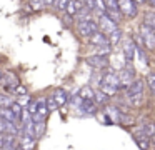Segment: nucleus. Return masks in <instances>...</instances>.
<instances>
[{"label":"nucleus","mask_w":155,"mask_h":150,"mask_svg":"<svg viewBox=\"0 0 155 150\" xmlns=\"http://www.w3.org/2000/svg\"><path fill=\"white\" fill-rule=\"evenodd\" d=\"M95 103H97L100 108H104L105 105H108V103L112 102V97L108 95V93H105L102 88H95V97H94Z\"/></svg>","instance_id":"obj_17"},{"label":"nucleus","mask_w":155,"mask_h":150,"mask_svg":"<svg viewBox=\"0 0 155 150\" xmlns=\"http://www.w3.org/2000/svg\"><path fill=\"white\" fill-rule=\"evenodd\" d=\"M137 127L140 128V132L145 133V135H147L150 140L155 137V120H152V118H142L140 122H138Z\"/></svg>","instance_id":"obj_14"},{"label":"nucleus","mask_w":155,"mask_h":150,"mask_svg":"<svg viewBox=\"0 0 155 150\" xmlns=\"http://www.w3.org/2000/svg\"><path fill=\"white\" fill-rule=\"evenodd\" d=\"M27 93H28V88L25 85H22V83H20V85H17V87H15V90H14V95H17V97L27 95Z\"/></svg>","instance_id":"obj_32"},{"label":"nucleus","mask_w":155,"mask_h":150,"mask_svg":"<svg viewBox=\"0 0 155 150\" xmlns=\"http://www.w3.org/2000/svg\"><path fill=\"white\" fill-rule=\"evenodd\" d=\"M77 112H78V115H82V117H97L98 112H100V107L95 103L94 98H88V100L82 98L80 108H78Z\"/></svg>","instance_id":"obj_6"},{"label":"nucleus","mask_w":155,"mask_h":150,"mask_svg":"<svg viewBox=\"0 0 155 150\" xmlns=\"http://www.w3.org/2000/svg\"><path fill=\"white\" fill-rule=\"evenodd\" d=\"M104 72L105 70H92L90 78H88V85L94 87V88H100L102 80H104Z\"/></svg>","instance_id":"obj_18"},{"label":"nucleus","mask_w":155,"mask_h":150,"mask_svg":"<svg viewBox=\"0 0 155 150\" xmlns=\"http://www.w3.org/2000/svg\"><path fill=\"white\" fill-rule=\"evenodd\" d=\"M145 87H147L145 80L140 78V77H137V78H135L134 82H132L130 85L124 90V100H125V103H127L128 107H132V108L140 107L142 103H143V100H145V97H143Z\"/></svg>","instance_id":"obj_1"},{"label":"nucleus","mask_w":155,"mask_h":150,"mask_svg":"<svg viewBox=\"0 0 155 150\" xmlns=\"http://www.w3.org/2000/svg\"><path fill=\"white\" fill-rule=\"evenodd\" d=\"M32 100H34V98H32V97L28 95V93H27V95H22V97H15V102L20 103V105L24 107V108H27V107L30 105Z\"/></svg>","instance_id":"obj_27"},{"label":"nucleus","mask_w":155,"mask_h":150,"mask_svg":"<svg viewBox=\"0 0 155 150\" xmlns=\"http://www.w3.org/2000/svg\"><path fill=\"white\" fill-rule=\"evenodd\" d=\"M37 103H38V112H37V115L40 117V118H45V120H47L48 113H50V110H48V107H47V97H38V98H37Z\"/></svg>","instance_id":"obj_19"},{"label":"nucleus","mask_w":155,"mask_h":150,"mask_svg":"<svg viewBox=\"0 0 155 150\" xmlns=\"http://www.w3.org/2000/svg\"><path fill=\"white\" fill-rule=\"evenodd\" d=\"M145 83H147V88L152 92V95H155V72H148L145 75Z\"/></svg>","instance_id":"obj_23"},{"label":"nucleus","mask_w":155,"mask_h":150,"mask_svg":"<svg viewBox=\"0 0 155 150\" xmlns=\"http://www.w3.org/2000/svg\"><path fill=\"white\" fill-rule=\"evenodd\" d=\"M15 102L14 97H10V93H5V95H0V107H5V108H10V105Z\"/></svg>","instance_id":"obj_25"},{"label":"nucleus","mask_w":155,"mask_h":150,"mask_svg":"<svg viewBox=\"0 0 155 150\" xmlns=\"http://www.w3.org/2000/svg\"><path fill=\"white\" fill-rule=\"evenodd\" d=\"M10 110H12V113L15 115V118L20 122V118H22V113H24V107L20 105V103H17V102H14L10 105Z\"/></svg>","instance_id":"obj_26"},{"label":"nucleus","mask_w":155,"mask_h":150,"mask_svg":"<svg viewBox=\"0 0 155 150\" xmlns=\"http://www.w3.org/2000/svg\"><path fill=\"white\" fill-rule=\"evenodd\" d=\"M132 138H134V142L137 143V147H138L140 150H152V147H153L152 140L148 138L145 133H142L138 127L134 130V132H132Z\"/></svg>","instance_id":"obj_11"},{"label":"nucleus","mask_w":155,"mask_h":150,"mask_svg":"<svg viewBox=\"0 0 155 150\" xmlns=\"http://www.w3.org/2000/svg\"><path fill=\"white\" fill-rule=\"evenodd\" d=\"M117 123H120L122 127H127V128H132V127H137L138 125V120L135 115L128 113L127 110L122 108L120 113H118V118H117Z\"/></svg>","instance_id":"obj_13"},{"label":"nucleus","mask_w":155,"mask_h":150,"mask_svg":"<svg viewBox=\"0 0 155 150\" xmlns=\"http://www.w3.org/2000/svg\"><path fill=\"white\" fill-rule=\"evenodd\" d=\"M75 28H77L78 35L88 40L92 35H94V33L98 32V23H97V20H95V18H90V20H77Z\"/></svg>","instance_id":"obj_3"},{"label":"nucleus","mask_w":155,"mask_h":150,"mask_svg":"<svg viewBox=\"0 0 155 150\" xmlns=\"http://www.w3.org/2000/svg\"><path fill=\"white\" fill-rule=\"evenodd\" d=\"M77 93H78L80 98L88 100V98H94V97H95V88H94V87H90V85H84Z\"/></svg>","instance_id":"obj_21"},{"label":"nucleus","mask_w":155,"mask_h":150,"mask_svg":"<svg viewBox=\"0 0 155 150\" xmlns=\"http://www.w3.org/2000/svg\"><path fill=\"white\" fill-rule=\"evenodd\" d=\"M88 45H90V47H95V48H98V47L110 45V40H108V35H105L104 32H100V30H98L97 33H94V35L88 38Z\"/></svg>","instance_id":"obj_15"},{"label":"nucleus","mask_w":155,"mask_h":150,"mask_svg":"<svg viewBox=\"0 0 155 150\" xmlns=\"http://www.w3.org/2000/svg\"><path fill=\"white\" fill-rule=\"evenodd\" d=\"M68 3H70V0H55V8H57L58 12H65Z\"/></svg>","instance_id":"obj_30"},{"label":"nucleus","mask_w":155,"mask_h":150,"mask_svg":"<svg viewBox=\"0 0 155 150\" xmlns=\"http://www.w3.org/2000/svg\"><path fill=\"white\" fill-rule=\"evenodd\" d=\"M28 3H30V8L32 10H42V8H45V2H44V0H28Z\"/></svg>","instance_id":"obj_29"},{"label":"nucleus","mask_w":155,"mask_h":150,"mask_svg":"<svg viewBox=\"0 0 155 150\" xmlns=\"http://www.w3.org/2000/svg\"><path fill=\"white\" fill-rule=\"evenodd\" d=\"M5 145V133H0V150L4 148Z\"/></svg>","instance_id":"obj_34"},{"label":"nucleus","mask_w":155,"mask_h":150,"mask_svg":"<svg viewBox=\"0 0 155 150\" xmlns=\"http://www.w3.org/2000/svg\"><path fill=\"white\" fill-rule=\"evenodd\" d=\"M15 150H25V148H24V147L20 145V143H18V147H17V148H15Z\"/></svg>","instance_id":"obj_38"},{"label":"nucleus","mask_w":155,"mask_h":150,"mask_svg":"<svg viewBox=\"0 0 155 150\" xmlns=\"http://www.w3.org/2000/svg\"><path fill=\"white\" fill-rule=\"evenodd\" d=\"M105 3V10H107V15L112 17V18L115 20V22L120 23L122 18H124V15H122L120 12V5H118V0H104Z\"/></svg>","instance_id":"obj_12"},{"label":"nucleus","mask_w":155,"mask_h":150,"mask_svg":"<svg viewBox=\"0 0 155 150\" xmlns=\"http://www.w3.org/2000/svg\"><path fill=\"white\" fill-rule=\"evenodd\" d=\"M85 7H87L88 10H92V13H94V8H95V3H97V0H84Z\"/></svg>","instance_id":"obj_33"},{"label":"nucleus","mask_w":155,"mask_h":150,"mask_svg":"<svg viewBox=\"0 0 155 150\" xmlns=\"http://www.w3.org/2000/svg\"><path fill=\"white\" fill-rule=\"evenodd\" d=\"M147 5L150 7L152 10H155V0H147Z\"/></svg>","instance_id":"obj_36"},{"label":"nucleus","mask_w":155,"mask_h":150,"mask_svg":"<svg viewBox=\"0 0 155 150\" xmlns=\"http://www.w3.org/2000/svg\"><path fill=\"white\" fill-rule=\"evenodd\" d=\"M118 5H120V12L124 15V18H135L138 13V5L135 0H118Z\"/></svg>","instance_id":"obj_7"},{"label":"nucleus","mask_w":155,"mask_h":150,"mask_svg":"<svg viewBox=\"0 0 155 150\" xmlns=\"http://www.w3.org/2000/svg\"><path fill=\"white\" fill-rule=\"evenodd\" d=\"M0 62H2V57H0Z\"/></svg>","instance_id":"obj_39"},{"label":"nucleus","mask_w":155,"mask_h":150,"mask_svg":"<svg viewBox=\"0 0 155 150\" xmlns=\"http://www.w3.org/2000/svg\"><path fill=\"white\" fill-rule=\"evenodd\" d=\"M27 110H28V113H30L32 117L34 115H37V112H38V103H37V98H34L30 102V105L27 107Z\"/></svg>","instance_id":"obj_31"},{"label":"nucleus","mask_w":155,"mask_h":150,"mask_svg":"<svg viewBox=\"0 0 155 150\" xmlns=\"http://www.w3.org/2000/svg\"><path fill=\"white\" fill-rule=\"evenodd\" d=\"M120 50H122V55H124L125 62H134L135 58V42L132 37H124L120 43Z\"/></svg>","instance_id":"obj_8"},{"label":"nucleus","mask_w":155,"mask_h":150,"mask_svg":"<svg viewBox=\"0 0 155 150\" xmlns=\"http://www.w3.org/2000/svg\"><path fill=\"white\" fill-rule=\"evenodd\" d=\"M142 23L148 25L155 32V10H148V12H145L143 13V22Z\"/></svg>","instance_id":"obj_22"},{"label":"nucleus","mask_w":155,"mask_h":150,"mask_svg":"<svg viewBox=\"0 0 155 150\" xmlns=\"http://www.w3.org/2000/svg\"><path fill=\"white\" fill-rule=\"evenodd\" d=\"M108 40H110V45L112 47H117V45H120L122 43V40H124V30L118 27L117 30H114V32L108 35Z\"/></svg>","instance_id":"obj_20"},{"label":"nucleus","mask_w":155,"mask_h":150,"mask_svg":"<svg viewBox=\"0 0 155 150\" xmlns=\"http://www.w3.org/2000/svg\"><path fill=\"white\" fill-rule=\"evenodd\" d=\"M47 107H48V110H50V113L60 108V107H58V103H57V100L54 98V95H48L47 97Z\"/></svg>","instance_id":"obj_28"},{"label":"nucleus","mask_w":155,"mask_h":150,"mask_svg":"<svg viewBox=\"0 0 155 150\" xmlns=\"http://www.w3.org/2000/svg\"><path fill=\"white\" fill-rule=\"evenodd\" d=\"M85 63L90 65L94 70H107V68H110V58H108V57H104V55H97V53L88 55L87 58H85Z\"/></svg>","instance_id":"obj_5"},{"label":"nucleus","mask_w":155,"mask_h":150,"mask_svg":"<svg viewBox=\"0 0 155 150\" xmlns=\"http://www.w3.org/2000/svg\"><path fill=\"white\" fill-rule=\"evenodd\" d=\"M140 35L143 38V47L145 50H155V32L145 23H140Z\"/></svg>","instance_id":"obj_10"},{"label":"nucleus","mask_w":155,"mask_h":150,"mask_svg":"<svg viewBox=\"0 0 155 150\" xmlns=\"http://www.w3.org/2000/svg\"><path fill=\"white\" fill-rule=\"evenodd\" d=\"M45 7H55V0H44Z\"/></svg>","instance_id":"obj_35"},{"label":"nucleus","mask_w":155,"mask_h":150,"mask_svg":"<svg viewBox=\"0 0 155 150\" xmlns=\"http://www.w3.org/2000/svg\"><path fill=\"white\" fill-rule=\"evenodd\" d=\"M137 2V5H143V3H147V0H135Z\"/></svg>","instance_id":"obj_37"},{"label":"nucleus","mask_w":155,"mask_h":150,"mask_svg":"<svg viewBox=\"0 0 155 150\" xmlns=\"http://www.w3.org/2000/svg\"><path fill=\"white\" fill-rule=\"evenodd\" d=\"M97 23H98V30H100V32H104L105 35H110L114 30H117L118 27H120V23L115 22V20L112 18V17H108L107 13H105V15H102L100 18L97 20Z\"/></svg>","instance_id":"obj_9"},{"label":"nucleus","mask_w":155,"mask_h":150,"mask_svg":"<svg viewBox=\"0 0 155 150\" xmlns=\"http://www.w3.org/2000/svg\"><path fill=\"white\" fill-rule=\"evenodd\" d=\"M34 122H35V137L38 140L45 133V123H47V120H34Z\"/></svg>","instance_id":"obj_24"},{"label":"nucleus","mask_w":155,"mask_h":150,"mask_svg":"<svg viewBox=\"0 0 155 150\" xmlns=\"http://www.w3.org/2000/svg\"><path fill=\"white\" fill-rule=\"evenodd\" d=\"M100 88L104 90L105 93H108L110 97H115L117 93L122 92V82H120V77H118L117 70H114L112 67L105 70Z\"/></svg>","instance_id":"obj_2"},{"label":"nucleus","mask_w":155,"mask_h":150,"mask_svg":"<svg viewBox=\"0 0 155 150\" xmlns=\"http://www.w3.org/2000/svg\"><path fill=\"white\" fill-rule=\"evenodd\" d=\"M118 77H120L122 92H124V90L127 88V87L130 85V83L134 82L135 78H137V72H135V68H134V65H132V62H125V63H124V67L118 70Z\"/></svg>","instance_id":"obj_4"},{"label":"nucleus","mask_w":155,"mask_h":150,"mask_svg":"<svg viewBox=\"0 0 155 150\" xmlns=\"http://www.w3.org/2000/svg\"><path fill=\"white\" fill-rule=\"evenodd\" d=\"M52 95H54V98L57 100L58 107H64V105H67V103L70 102V93H68L65 88H62V87H58V88H55Z\"/></svg>","instance_id":"obj_16"}]
</instances>
